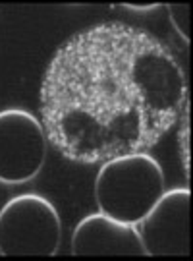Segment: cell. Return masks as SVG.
<instances>
[{"label": "cell", "mask_w": 193, "mask_h": 261, "mask_svg": "<svg viewBox=\"0 0 193 261\" xmlns=\"http://www.w3.org/2000/svg\"><path fill=\"white\" fill-rule=\"evenodd\" d=\"M189 188L164 190L135 224L147 255H189Z\"/></svg>", "instance_id": "cell-5"}, {"label": "cell", "mask_w": 193, "mask_h": 261, "mask_svg": "<svg viewBox=\"0 0 193 261\" xmlns=\"http://www.w3.org/2000/svg\"><path fill=\"white\" fill-rule=\"evenodd\" d=\"M62 238V219L41 194H19L0 209V255L52 257Z\"/></svg>", "instance_id": "cell-3"}, {"label": "cell", "mask_w": 193, "mask_h": 261, "mask_svg": "<svg viewBox=\"0 0 193 261\" xmlns=\"http://www.w3.org/2000/svg\"><path fill=\"white\" fill-rule=\"evenodd\" d=\"M168 16L178 35L189 45V4H168Z\"/></svg>", "instance_id": "cell-7"}, {"label": "cell", "mask_w": 193, "mask_h": 261, "mask_svg": "<svg viewBox=\"0 0 193 261\" xmlns=\"http://www.w3.org/2000/svg\"><path fill=\"white\" fill-rule=\"evenodd\" d=\"M95 203L120 223L137 224L164 192V172L147 151L101 163L95 178Z\"/></svg>", "instance_id": "cell-2"}, {"label": "cell", "mask_w": 193, "mask_h": 261, "mask_svg": "<svg viewBox=\"0 0 193 261\" xmlns=\"http://www.w3.org/2000/svg\"><path fill=\"white\" fill-rule=\"evenodd\" d=\"M182 130H180V149H182V163L185 168V176L189 178V101L185 103L184 111L180 114Z\"/></svg>", "instance_id": "cell-8"}, {"label": "cell", "mask_w": 193, "mask_h": 261, "mask_svg": "<svg viewBox=\"0 0 193 261\" xmlns=\"http://www.w3.org/2000/svg\"><path fill=\"white\" fill-rule=\"evenodd\" d=\"M124 8H128V10H133V12H151V10H156V8H160L162 4H147V6H137V4H122Z\"/></svg>", "instance_id": "cell-9"}, {"label": "cell", "mask_w": 193, "mask_h": 261, "mask_svg": "<svg viewBox=\"0 0 193 261\" xmlns=\"http://www.w3.org/2000/svg\"><path fill=\"white\" fill-rule=\"evenodd\" d=\"M72 255H141L145 248L135 224L120 223L104 213H91L75 224L72 232Z\"/></svg>", "instance_id": "cell-6"}, {"label": "cell", "mask_w": 193, "mask_h": 261, "mask_svg": "<svg viewBox=\"0 0 193 261\" xmlns=\"http://www.w3.org/2000/svg\"><path fill=\"white\" fill-rule=\"evenodd\" d=\"M43 122L23 109L0 111V184H25L37 178L46 159Z\"/></svg>", "instance_id": "cell-4"}, {"label": "cell", "mask_w": 193, "mask_h": 261, "mask_svg": "<svg viewBox=\"0 0 193 261\" xmlns=\"http://www.w3.org/2000/svg\"><path fill=\"white\" fill-rule=\"evenodd\" d=\"M39 101L48 143L68 161L95 165L156 145L180 120L189 89L155 35L104 21L58 47Z\"/></svg>", "instance_id": "cell-1"}]
</instances>
